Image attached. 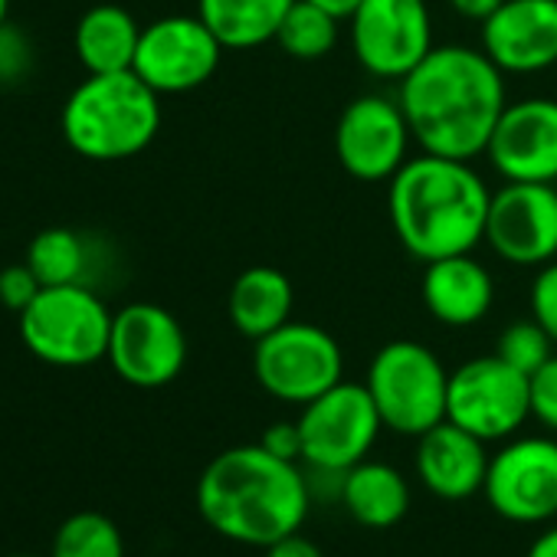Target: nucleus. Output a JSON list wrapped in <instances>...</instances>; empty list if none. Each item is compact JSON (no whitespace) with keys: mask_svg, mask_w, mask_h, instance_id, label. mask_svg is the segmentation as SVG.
Wrapping results in <instances>:
<instances>
[{"mask_svg":"<svg viewBox=\"0 0 557 557\" xmlns=\"http://www.w3.org/2000/svg\"><path fill=\"white\" fill-rule=\"evenodd\" d=\"M11 21V0H0V24Z\"/></svg>","mask_w":557,"mask_h":557,"instance_id":"obj_37","label":"nucleus"},{"mask_svg":"<svg viewBox=\"0 0 557 557\" xmlns=\"http://www.w3.org/2000/svg\"><path fill=\"white\" fill-rule=\"evenodd\" d=\"M495 515L515 524H541L557 515V440L518 436L492 459L482 485Z\"/></svg>","mask_w":557,"mask_h":557,"instance_id":"obj_14","label":"nucleus"},{"mask_svg":"<svg viewBox=\"0 0 557 557\" xmlns=\"http://www.w3.org/2000/svg\"><path fill=\"white\" fill-rule=\"evenodd\" d=\"M531 417L528 377L498 355L472 358L449 374L446 420L469 430L482 443L515 436Z\"/></svg>","mask_w":557,"mask_h":557,"instance_id":"obj_9","label":"nucleus"},{"mask_svg":"<svg viewBox=\"0 0 557 557\" xmlns=\"http://www.w3.org/2000/svg\"><path fill=\"white\" fill-rule=\"evenodd\" d=\"M259 446L278 459H289V462H302V433H299V423H289V420H278L272 426L262 430L259 436Z\"/></svg>","mask_w":557,"mask_h":557,"instance_id":"obj_32","label":"nucleus"},{"mask_svg":"<svg viewBox=\"0 0 557 557\" xmlns=\"http://www.w3.org/2000/svg\"><path fill=\"white\" fill-rule=\"evenodd\" d=\"M40 289H44V283L37 278V272L27 265V259L0 269V306L11 309L14 315H21L40 296Z\"/></svg>","mask_w":557,"mask_h":557,"instance_id":"obj_29","label":"nucleus"},{"mask_svg":"<svg viewBox=\"0 0 557 557\" xmlns=\"http://www.w3.org/2000/svg\"><path fill=\"white\" fill-rule=\"evenodd\" d=\"M531 319L550 335L557 345V259L537 269L531 283Z\"/></svg>","mask_w":557,"mask_h":557,"instance_id":"obj_30","label":"nucleus"},{"mask_svg":"<svg viewBox=\"0 0 557 557\" xmlns=\"http://www.w3.org/2000/svg\"><path fill=\"white\" fill-rule=\"evenodd\" d=\"M410 122L397 99L368 92L345 106L335 125V154L338 164L368 184L391 181L410 158Z\"/></svg>","mask_w":557,"mask_h":557,"instance_id":"obj_13","label":"nucleus"},{"mask_svg":"<svg viewBox=\"0 0 557 557\" xmlns=\"http://www.w3.org/2000/svg\"><path fill=\"white\" fill-rule=\"evenodd\" d=\"M66 145L86 161H128L161 132V96L135 73L89 76L60 112Z\"/></svg>","mask_w":557,"mask_h":557,"instance_id":"obj_4","label":"nucleus"},{"mask_svg":"<svg viewBox=\"0 0 557 557\" xmlns=\"http://www.w3.org/2000/svg\"><path fill=\"white\" fill-rule=\"evenodd\" d=\"M505 4V0H449V8L459 14V17H466V21H479V24H485L498 8Z\"/></svg>","mask_w":557,"mask_h":557,"instance_id":"obj_34","label":"nucleus"},{"mask_svg":"<svg viewBox=\"0 0 557 557\" xmlns=\"http://www.w3.org/2000/svg\"><path fill=\"white\" fill-rule=\"evenodd\" d=\"M34 66H37V47L30 34L14 21L0 24V89H14L27 83Z\"/></svg>","mask_w":557,"mask_h":557,"instance_id":"obj_28","label":"nucleus"},{"mask_svg":"<svg viewBox=\"0 0 557 557\" xmlns=\"http://www.w3.org/2000/svg\"><path fill=\"white\" fill-rule=\"evenodd\" d=\"M92 249L83 233L70 226H47L27 246V265L37 272L44 286H73L86 283Z\"/></svg>","mask_w":557,"mask_h":557,"instance_id":"obj_24","label":"nucleus"},{"mask_svg":"<svg viewBox=\"0 0 557 557\" xmlns=\"http://www.w3.org/2000/svg\"><path fill=\"white\" fill-rule=\"evenodd\" d=\"M342 505L364 528H394L410 511V485L394 466L364 459L345 472Z\"/></svg>","mask_w":557,"mask_h":557,"instance_id":"obj_22","label":"nucleus"},{"mask_svg":"<svg viewBox=\"0 0 557 557\" xmlns=\"http://www.w3.org/2000/svg\"><path fill=\"white\" fill-rule=\"evenodd\" d=\"M492 190L472 161L417 154L387 181V213L400 246L423 265L485 243Z\"/></svg>","mask_w":557,"mask_h":557,"instance_id":"obj_3","label":"nucleus"},{"mask_svg":"<svg viewBox=\"0 0 557 557\" xmlns=\"http://www.w3.org/2000/svg\"><path fill=\"white\" fill-rule=\"evenodd\" d=\"M338 24H342L338 17L325 14L322 8L309 4V0H296L283 24H278L275 44L293 60L315 63L338 47Z\"/></svg>","mask_w":557,"mask_h":557,"instance_id":"obj_25","label":"nucleus"},{"mask_svg":"<svg viewBox=\"0 0 557 557\" xmlns=\"http://www.w3.org/2000/svg\"><path fill=\"white\" fill-rule=\"evenodd\" d=\"M296 286L293 278L275 265H249L243 269L226 296L230 325L249 342L265 338L269 332L293 322Z\"/></svg>","mask_w":557,"mask_h":557,"instance_id":"obj_20","label":"nucleus"},{"mask_svg":"<svg viewBox=\"0 0 557 557\" xmlns=\"http://www.w3.org/2000/svg\"><path fill=\"white\" fill-rule=\"evenodd\" d=\"M11 557H40V554H11Z\"/></svg>","mask_w":557,"mask_h":557,"instance_id":"obj_38","label":"nucleus"},{"mask_svg":"<svg viewBox=\"0 0 557 557\" xmlns=\"http://www.w3.org/2000/svg\"><path fill=\"white\" fill-rule=\"evenodd\" d=\"M482 50L505 76L557 66V0H505L482 24Z\"/></svg>","mask_w":557,"mask_h":557,"instance_id":"obj_17","label":"nucleus"},{"mask_svg":"<svg viewBox=\"0 0 557 557\" xmlns=\"http://www.w3.org/2000/svg\"><path fill=\"white\" fill-rule=\"evenodd\" d=\"M256 384L283 404L306 407L345 381V355L335 335L312 322H286L252 348Z\"/></svg>","mask_w":557,"mask_h":557,"instance_id":"obj_7","label":"nucleus"},{"mask_svg":"<svg viewBox=\"0 0 557 557\" xmlns=\"http://www.w3.org/2000/svg\"><path fill=\"white\" fill-rule=\"evenodd\" d=\"M368 391L387 430L423 436L446 420L449 371L420 342H387L368 368Z\"/></svg>","mask_w":557,"mask_h":557,"instance_id":"obj_6","label":"nucleus"},{"mask_svg":"<svg viewBox=\"0 0 557 557\" xmlns=\"http://www.w3.org/2000/svg\"><path fill=\"white\" fill-rule=\"evenodd\" d=\"M488 459L485 443L453 420H443L417 436V475L426 492L443 502H462L482 492Z\"/></svg>","mask_w":557,"mask_h":557,"instance_id":"obj_18","label":"nucleus"},{"mask_svg":"<svg viewBox=\"0 0 557 557\" xmlns=\"http://www.w3.org/2000/svg\"><path fill=\"white\" fill-rule=\"evenodd\" d=\"M223 60V44L194 14H171L141 27L135 73L158 96H184L213 79Z\"/></svg>","mask_w":557,"mask_h":557,"instance_id":"obj_12","label":"nucleus"},{"mask_svg":"<svg viewBox=\"0 0 557 557\" xmlns=\"http://www.w3.org/2000/svg\"><path fill=\"white\" fill-rule=\"evenodd\" d=\"M554 342L550 335L534 322V319H521V322H511L498 342H495V355L511 364L515 371H521L524 377H531L541 364H547L554 358Z\"/></svg>","mask_w":557,"mask_h":557,"instance_id":"obj_27","label":"nucleus"},{"mask_svg":"<svg viewBox=\"0 0 557 557\" xmlns=\"http://www.w3.org/2000/svg\"><path fill=\"white\" fill-rule=\"evenodd\" d=\"M296 0H197V17L223 50H256L272 44Z\"/></svg>","mask_w":557,"mask_h":557,"instance_id":"obj_23","label":"nucleus"},{"mask_svg":"<svg viewBox=\"0 0 557 557\" xmlns=\"http://www.w3.org/2000/svg\"><path fill=\"white\" fill-rule=\"evenodd\" d=\"M296 423L302 433V466L338 472L364 462L384 430L368 384L355 381H338L332 391L306 404Z\"/></svg>","mask_w":557,"mask_h":557,"instance_id":"obj_8","label":"nucleus"},{"mask_svg":"<svg viewBox=\"0 0 557 557\" xmlns=\"http://www.w3.org/2000/svg\"><path fill=\"white\" fill-rule=\"evenodd\" d=\"M262 550H265V557H325L322 547L312 537H306L302 531H296V534H289L283 541H275V544H269Z\"/></svg>","mask_w":557,"mask_h":557,"instance_id":"obj_33","label":"nucleus"},{"mask_svg":"<svg viewBox=\"0 0 557 557\" xmlns=\"http://www.w3.org/2000/svg\"><path fill=\"white\" fill-rule=\"evenodd\" d=\"M348 24L355 60L377 79L400 83L436 47L426 0H364Z\"/></svg>","mask_w":557,"mask_h":557,"instance_id":"obj_10","label":"nucleus"},{"mask_svg":"<svg viewBox=\"0 0 557 557\" xmlns=\"http://www.w3.org/2000/svg\"><path fill=\"white\" fill-rule=\"evenodd\" d=\"M528 557H557V524L547 528V531L528 547Z\"/></svg>","mask_w":557,"mask_h":557,"instance_id":"obj_36","label":"nucleus"},{"mask_svg":"<svg viewBox=\"0 0 557 557\" xmlns=\"http://www.w3.org/2000/svg\"><path fill=\"white\" fill-rule=\"evenodd\" d=\"M138 40L141 24L122 4H92L73 30V50L89 76L132 70Z\"/></svg>","mask_w":557,"mask_h":557,"instance_id":"obj_21","label":"nucleus"},{"mask_svg":"<svg viewBox=\"0 0 557 557\" xmlns=\"http://www.w3.org/2000/svg\"><path fill=\"white\" fill-rule=\"evenodd\" d=\"M309 505L306 469L259 443L213 456L197 482L200 518L216 534L249 547H269L302 531Z\"/></svg>","mask_w":557,"mask_h":557,"instance_id":"obj_2","label":"nucleus"},{"mask_svg":"<svg viewBox=\"0 0 557 557\" xmlns=\"http://www.w3.org/2000/svg\"><path fill=\"white\" fill-rule=\"evenodd\" d=\"M309 4L322 8L325 14H332V17H338V21H351L355 11L364 4V0H309Z\"/></svg>","mask_w":557,"mask_h":557,"instance_id":"obj_35","label":"nucleus"},{"mask_svg":"<svg viewBox=\"0 0 557 557\" xmlns=\"http://www.w3.org/2000/svg\"><path fill=\"white\" fill-rule=\"evenodd\" d=\"M397 102L413 141L426 154L475 161L508 106L505 73L479 47H433L430 57L397 83Z\"/></svg>","mask_w":557,"mask_h":557,"instance_id":"obj_1","label":"nucleus"},{"mask_svg":"<svg viewBox=\"0 0 557 557\" xmlns=\"http://www.w3.org/2000/svg\"><path fill=\"white\" fill-rule=\"evenodd\" d=\"M115 312L89 283L44 286L17 315L27 351L50 368H89L106 361Z\"/></svg>","mask_w":557,"mask_h":557,"instance_id":"obj_5","label":"nucleus"},{"mask_svg":"<svg viewBox=\"0 0 557 557\" xmlns=\"http://www.w3.org/2000/svg\"><path fill=\"white\" fill-rule=\"evenodd\" d=\"M50 557H125V541L109 515L76 511L57 528Z\"/></svg>","mask_w":557,"mask_h":557,"instance_id":"obj_26","label":"nucleus"},{"mask_svg":"<svg viewBox=\"0 0 557 557\" xmlns=\"http://www.w3.org/2000/svg\"><path fill=\"white\" fill-rule=\"evenodd\" d=\"M485 243L508 265L541 269L557 259V187L505 181L488 203Z\"/></svg>","mask_w":557,"mask_h":557,"instance_id":"obj_15","label":"nucleus"},{"mask_svg":"<svg viewBox=\"0 0 557 557\" xmlns=\"http://www.w3.org/2000/svg\"><path fill=\"white\" fill-rule=\"evenodd\" d=\"M502 181H557V99L531 96L508 102L485 148Z\"/></svg>","mask_w":557,"mask_h":557,"instance_id":"obj_16","label":"nucleus"},{"mask_svg":"<svg viewBox=\"0 0 557 557\" xmlns=\"http://www.w3.org/2000/svg\"><path fill=\"white\" fill-rule=\"evenodd\" d=\"M106 361L112 371L141 391L171 384L187 364L184 325L154 302H128L112 319Z\"/></svg>","mask_w":557,"mask_h":557,"instance_id":"obj_11","label":"nucleus"},{"mask_svg":"<svg viewBox=\"0 0 557 557\" xmlns=\"http://www.w3.org/2000/svg\"><path fill=\"white\" fill-rule=\"evenodd\" d=\"M420 296H423L426 312L440 325L469 329V325H479L492 312L495 278L472 252H459V256L426 262Z\"/></svg>","mask_w":557,"mask_h":557,"instance_id":"obj_19","label":"nucleus"},{"mask_svg":"<svg viewBox=\"0 0 557 557\" xmlns=\"http://www.w3.org/2000/svg\"><path fill=\"white\" fill-rule=\"evenodd\" d=\"M528 391H531V417L544 430L557 433V355L528 377Z\"/></svg>","mask_w":557,"mask_h":557,"instance_id":"obj_31","label":"nucleus"}]
</instances>
